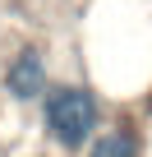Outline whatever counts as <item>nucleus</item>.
<instances>
[{"instance_id": "obj_1", "label": "nucleus", "mask_w": 152, "mask_h": 157, "mask_svg": "<svg viewBox=\"0 0 152 157\" xmlns=\"http://www.w3.org/2000/svg\"><path fill=\"white\" fill-rule=\"evenodd\" d=\"M97 97L88 88H51L46 93V129L60 148H83L97 129Z\"/></svg>"}, {"instance_id": "obj_2", "label": "nucleus", "mask_w": 152, "mask_h": 157, "mask_svg": "<svg viewBox=\"0 0 152 157\" xmlns=\"http://www.w3.org/2000/svg\"><path fill=\"white\" fill-rule=\"evenodd\" d=\"M5 93L19 97V102H32V97L46 93V60H42V51L28 46V51L14 56V65L5 69Z\"/></svg>"}, {"instance_id": "obj_3", "label": "nucleus", "mask_w": 152, "mask_h": 157, "mask_svg": "<svg viewBox=\"0 0 152 157\" xmlns=\"http://www.w3.org/2000/svg\"><path fill=\"white\" fill-rule=\"evenodd\" d=\"M88 157H138V134L134 129H106L97 143H92V152Z\"/></svg>"}]
</instances>
